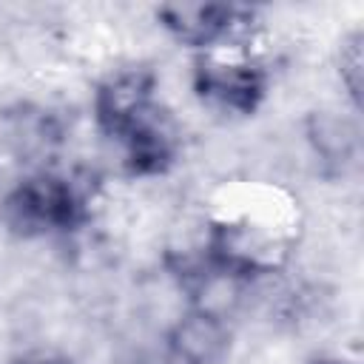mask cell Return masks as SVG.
<instances>
[{
    "mask_svg": "<svg viewBox=\"0 0 364 364\" xmlns=\"http://www.w3.org/2000/svg\"><path fill=\"white\" fill-rule=\"evenodd\" d=\"M316 364H347V361H341V358H321V361H316Z\"/></svg>",
    "mask_w": 364,
    "mask_h": 364,
    "instance_id": "obj_7",
    "label": "cell"
},
{
    "mask_svg": "<svg viewBox=\"0 0 364 364\" xmlns=\"http://www.w3.org/2000/svg\"><path fill=\"white\" fill-rule=\"evenodd\" d=\"M168 350L179 364H222L230 350V327L225 318L188 307L168 327Z\"/></svg>",
    "mask_w": 364,
    "mask_h": 364,
    "instance_id": "obj_4",
    "label": "cell"
},
{
    "mask_svg": "<svg viewBox=\"0 0 364 364\" xmlns=\"http://www.w3.org/2000/svg\"><path fill=\"white\" fill-rule=\"evenodd\" d=\"M304 142L321 168V176H347L361 156V128L338 108H316L304 117Z\"/></svg>",
    "mask_w": 364,
    "mask_h": 364,
    "instance_id": "obj_3",
    "label": "cell"
},
{
    "mask_svg": "<svg viewBox=\"0 0 364 364\" xmlns=\"http://www.w3.org/2000/svg\"><path fill=\"white\" fill-rule=\"evenodd\" d=\"M20 364H68V361H65V358H60V355H46V353H37V355L23 358Z\"/></svg>",
    "mask_w": 364,
    "mask_h": 364,
    "instance_id": "obj_6",
    "label": "cell"
},
{
    "mask_svg": "<svg viewBox=\"0 0 364 364\" xmlns=\"http://www.w3.org/2000/svg\"><path fill=\"white\" fill-rule=\"evenodd\" d=\"M216 46L196 60L191 85L205 108L228 117L253 114L267 94V71L256 63L250 46Z\"/></svg>",
    "mask_w": 364,
    "mask_h": 364,
    "instance_id": "obj_1",
    "label": "cell"
},
{
    "mask_svg": "<svg viewBox=\"0 0 364 364\" xmlns=\"http://www.w3.org/2000/svg\"><path fill=\"white\" fill-rule=\"evenodd\" d=\"M336 68H338V82L353 100V105H361V80H364V34L358 28L347 31L338 43L336 54Z\"/></svg>",
    "mask_w": 364,
    "mask_h": 364,
    "instance_id": "obj_5",
    "label": "cell"
},
{
    "mask_svg": "<svg viewBox=\"0 0 364 364\" xmlns=\"http://www.w3.org/2000/svg\"><path fill=\"white\" fill-rule=\"evenodd\" d=\"M156 105V74L151 68H119L94 91V119L105 136H122Z\"/></svg>",
    "mask_w": 364,
    "mask_h": 364,
    "instance_id": "obj_2",
    "label": "cell"
}]
</instances>
